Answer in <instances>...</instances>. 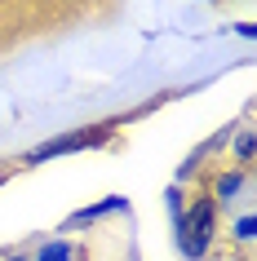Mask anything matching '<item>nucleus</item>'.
<instances>
[{
    "instance_id": "nucleus-7",
    "label": "nucleus",
    "mask_w": 257,
    "mask_h": 261,
    "mask_svg": "<svg viewBox=\"0 0 257 261\" xmlns=\"http://www.w3.org/2000/svg\"><path fill=\"white\" fill-rule=\"evenodd\" d=\"M253 230H257V221H253V213H244V217L235 221V239H244V244H248V239H253Z\"/></svg>"
},
{
    "instance_id": "nucleus-6",
    "label": "nucleus",
    "mask_w": 257,
    "mask_h": 261,
    "mask_svg": "<svg viewBox=\"0 0 257 261\" xmlns=\"http://www.w3.org/2000/svg\"><path fill=\"white\" fill-rule=\"evenodd\" d=\"M40 261H71V244H67V239L44 244V248H40Z\"/></svg>"
},
{
    "instance_id": "nucleus-1",
    "label": "nucleus",
    "mask_w": 257,
    "mask_h": 261,
    "mask_svg": "<svg viewBox=\"0 0 257 261\" xmlns=\"http://www.w3.org/2000/svg\"><path fill=\"white\" fill-rule=\"evenodd\" d=\"M173 221H177V244H182V252L200 261L208 252V244H213V234H217V204L208 195H195L191 208L177 213Z\"/></svg>"
},
{
    "instance_id": "nucleus-2",
    "label": "nucleus",
    "mask_w": 257,
    "mask_h": 261,
    "mask_svg": "<svg viewBox=\"0 0 257 261\" xmlns=\"http://www.w3.org/2000/svg\"><path fill=\"white\" fill-rule=\"evenodd\" d=\"M124 120H107V124H89V128H76V133H62V138L44 142L36 151L22 160V164H44V160H58V155H71V151H98V146H107L115 133H120Z\"/></svg>"
},
{
    "instance_id": "nucleus-4",
    "label": "nucleus",
    "mask_w": 257,
    "mask_h": 261,
    "mask_svg": "<svg viewBox=\"0 0 257 261\" xmlns=\"http://www.w3.org/2000/svg\"><path fill=\"white\" fill-rule=\"evenodd\" d=\"M115 208H124V195H107V199H98V204L80 208V213H71V217L62 221V230H71V226H89V221L107 217V213H115Z\"/></svg>"
},
{
    "instance_id": "nucleus-3",
    "label": "nucleus",
    "mask_w": 257,
    "mask_h": 261,
    "mask_svg": "<svg viewBox=\"0 0 257 261\" xmlns=\"http://www.w3.org/2000/svg\"><path fill=\"white\" fill-rule=\"evenodd\" d=\"M244 186H248V168H226V173L213 177V195H208V199H213V204H230Z\"/></svg>"
},
{
    "instance_id": "nucleus-5",
    "label": "nucleus",
    "mask_w": 257,
    "mask_h": 261,
    "mask_svg": "<svg viewBox=\"0 0 257 261\" xmlns=\"http://www.w3.org/2000/svg\"><path fill=\"white\" fill-rule=\"evenodd\" d=\"M235 164L240 168L253 164V128H240V138H235Z\"/></svg>"
},
{
    "instance_id": "nucleus-9",
    "label": "nucleus",
    "mask_w": 257,
    "mask_h": 261,
    "mask_svg": "<svg viewBox=\"0 0 257 261\" xmlns=\"http://www.w3.org/2000/svg\"><path fill=\"white\" fill-rule=\"evenodd\" d=\"M9 261H22V257H9Z\"/></svg>"
},
{
    "instance_id": "nucleus-8",
    "label": "nucleus",
    "mask_w": 257,
    "mask_h": 261,
    "mask_svg": "<svg viewBox=\"0 0 257 261\" xmlns=\"http://www.w3.org/2000/svg\"><path fill=\"white\" fill-rule=\"evenodd\" d=\"M14 168H18V164H0V181H9V177H14Z\"/></svg>"
}]
</instances>
